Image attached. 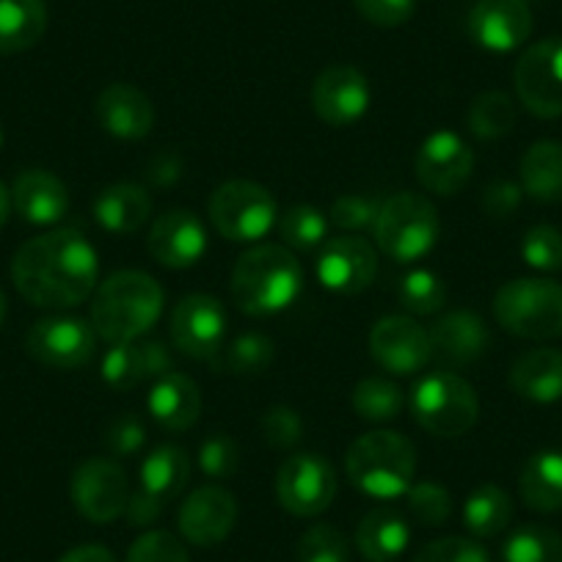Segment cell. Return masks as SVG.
Segmentation results:
<instances>
[{"label":"cell","instance_id":"obj_1","mask_svg":"<svg viewBox=\"0 0 562 562\" xmlns=\"http://www.w3.org/2000/svg\"><path fill=\"white\" fill-rule=\"evenodd\" d=\"M97 254L75 229H53L23 243L12 259V281L29 304L72 310L97 288Z\"/></svg>","mask_w":562,"mask_h":562},{"label":"cell","instance_id":"obj_2","mask_svg":"<svg viewBox=\"0 0 562 562\" xmlns=\"http://www.w3.org/2000/svg\"><path fill=\"white\" fill-rule=\"evenodd\" d=\"M304 293V270L284 246H254L232 270V301L251 317L284 312Z\"/></svg>","mask_w":562,"mask_h":562},{"label":"cell","instance_id":"obj_3","mask_svg":"<svg viewBox=\"0 0 562 562\" xmlns=\"http://www.w3.org/2000/svg\"><path fill=\"white\" fill-rule=\"evenodd\" d=\"M164 312V290L149 273L119 270L94 293L91 326L105 342H138Z\"/></svg>","mask_w":562,"mask_h":562},{"label":"cell","instance_id":"obj_4","mask_svg":"<svg viewBox=\"0 0 562 562\" xmlns=\"http://www.w3.org/2000/svg\"><path fill=\"white\" fill-rule=\"evenodd\" d=\"M348 480L372 499H397L408 494L416 474V450L403 434L372 430L359 436L345 456Z\"/></svg>","mask_w":562,"mask_h":562},{"label":"cell","instance_id":"obj_5","mask_svg":"<svg viewBox=\"0 0 562 562\" xmlns=\"http://www.w3.org/2000/svg\"><path fill=\"white\" fill-rule=\"evenodd\" d=\"M411 414L436 439H458L474 428L480 400L472 383L458 372H430L411 392Z\"/></svg>","mask_w":562,"mask_h":562},{"label":"cell","instance_id":"obj_6","mask_svg":"<svg viewBox=\"0 0 562 562\" xmlns=\"http://www.w3.org/2000/svg\"><path fill=\"white\" fill-rule=\"evenodd\" d=\"M494 317L521 339L562 337V284L551 279H513L494 295Z\"/></svg>","mask_w":562,"mask_h":562},{"label":"cell","instance_id":"obj_7","mask_svg":"<svg viewBox=\"0 0 562 562\" xmlns=\"http://www.w3.org/2000/svg\"><path fill=\"white\" fill-rule=\"evenodd\" d=\"M375 243L389 259L400 265L428 257L439 243V213L434 202L419 193H394L381 204L375 221Z\"/></svg>","mask_w":562,"mask_h":562},{"label":"cell","instance_id":"obj_8","mask_svg":"<svg viewBox=\"0 0 562 562\" xmlns=\"http://www.w3.org/2000/svg\"><path fill=\"white\" fill-rule=\"evenodd\" d=\"M210 221L221 237L232 243H254L276 224V199L251 180H229L210 196Z\"/></svg>","mask_w":562,"mask_h":562},{"label":"cell","instance_id":"obj_9","mask_svg":"<svg viewBox=\"0 0 562 562\" xmlns=\"http://www.w3.org/2000/svg\"><path fill=\"white\" fill-rule=\"evenodd\" d=\"M279 505L299 518H315L331 507L337 496V472L317 452H299L281 463L276 474Z\"/></svg>","mask_w":562,"mask_h":562},{"label":"cell","instance_id":"obj_10","mask_svg":"<svg viewBox=\"0 0 562 562\" xmlns=\"http://www.w3.org/2000/svg\"><path fill=\"white\" fill-rule=\"evenodd\" d=\"M516 94L521 105L538 119L562 116V40L535 42L518 58L513 72Z\"/></svg>","mask_w":562,"mask_h":562},{"label":"cell","instance_id":"obj_11","mask_svg":"<svg viewBox=\"0 0 562 562\" xmlns=\"http://www.w3.org/2000/svg\"><path fill=\"white\" fill-rule=\"evenodd\" d=\"M72 505L86 521L111 524L124 516L130 502L127 472L111 458H89L72 474Z\"/></svg>","mask_w":562,"mask_h":562},{"label":"cell","instance_id":"obj_12","mask_svg":"<svg viewBox=\"0 0 562 562\" xmlns=\"http://www.w3.org/2000/svg\"><path fill=\"white\" fill-rule=\"evenodd\" d=\"M25 350L50 370H78L97 353V331L80 317H45L31 326Z\"/></svg>","mask_w":562,"mask_h":562},{"label":"cell","instance_id":"obj_13","mask_svg":"<svg viewBox=\"0 0 562 562\" xmlns=\"http://www.w3.org/2000/svg\"><path fill=\"white\" fill-rule=\"evenodd\" d=\"M171 342L191 359L210 361L224 348L226 312L218 299L204 293L186 295L171 312Z\"/></svg>","mask_w":562,"mask_h":562},{"label":"cell","instance_id":"obj_14","mask_svg":"<svg viewBox=\"0 0 562 562\" xmlns=\"http://www.w3.org/2000/svg\"><path fill=\"white\" fill-rule=\"evenodd\" d=\"M416 180L436 196H452L469 182L474 171V153L461 135L441 130L425 138L414 158Z\"/></svg>","mask_w":562,"mask_h":562},{"label":"cell","instance_id":"obj_15","mask_svg":"<svg viewBox=\"0 0 562 562\" xmlns=\"http://www.w3.org/2000/svg\"><path fill=\"white\" fill-rule=\"evenodd\" d=\"M370 353L375 364L392 375H414L434 359V345L430 331H425L414 317L389 315L372 326Z\"/></svg>","mask_w":562,"mask_h":562},{"label":"cell","instance_id":"obj_16","mask_svg":"<svg viewBox=\"0 0 562 562\" xmlns=\"http://www.w3.org/2000/svg\"><path fill=\"white\" fill-rule=\"evenodd\" d=\"M317 279L337 295H359L370 288L378 273V254L370 240L359 235L334 237L317 254Z\"/></svg>","mask_w":562,"mask_h":562},{"label":"cell","instance_id":"obj_17","mask_svg":"<svg viewBox=\"0 0 562 562\" xmlns=\"http://www.w3.org/2000/svg\"><path fill=\"white\" fill-rule=\"evenodd\" d=\"M370 83L364 75L348 64H337L317 75L312 86V108L321 122L331 127H348L359 122L370 108Z\"/></svg>","mask_w":562,"mask_h":562},{"label":"cell","instance_id":"obj_18","mask_svg":"<svg viewBox=\"0 0 562 562\" xmlns=\"http://www.w3.org/2000/svg\"><path fill=\"white\" fill-rule=\"evenodd\" d=\"M177 524L188 543L202 549L224 543L237 524L235 496L221 485H202L182 502Z\"/></svg>","mask_w":562,"mask_h":562},{"label":"cell","instance_id":"obj_19","mask_svg":"<svg viewBox=\"0 0 562 562\" xmlns=\"http://www.w3.org/2000/svg\"><path fill=\"white\" fill-rule=\"evenodd\" d=\"M532 34L527 0H477L469 14V36L491 53L518 50Z\"/></svg>","mask_w":562,"mask_h":562},{"label":"cell","instance_id":"obj_20","mask_svg":"<svg viewBox=\"0 0 562 562\" xmlns=\"http://www.w3.org/2000/svg\"><path fill=\"white\" fill-rule=\"evenodd\" d=\"M147 248L164 268H191L207 248V232L191 210H169L155 218Z\"/></svg>","mask_w":562,"mask_h":562},{"label":"cell","instance_id":"obj_21","mask_svg":"<svg viewBox=\"0 0 562 562\" xmlns=\"http://www.w3.org/2000/svg\"><path fill=\"white\" fill-rule=\"evenodd\" d=\"M434 356L447 370H461L483 359L491 348V331L474 312H450L430 328Z\"/></svg>","mask_w":562,"mask_h":562},{"label":"cell","instance_id":"obj_22","mask_svg":"<svg viewBox=\"0 0 562 562\" xmlns=\"http://www.w3.org/2000/svg\"><path fill=\"white\" fill-rule=\"evenodd\" d=\"M97 122L102 130L124 140H138L153 133L155 108L153 100L130 83H113L97 97Z\"/></svg>","mask_w":562,"mask_h":562},{"label":"cell","instance_id":"obj_23","mask_svg":"<svg viewBox=\"0 0 562 562\" xmlns=\"http://www.w3.org/2000/svg\"><path fill=\"white\" fill-rule=\"evenodd\" d=\"M12 207L29 224L53 226L67 215L69 193L56 175L45 169H29L14 180Z\"/></svg>","mask_w":562,"mask_h":562},{"label":"cell","instance_id":"obj_24","mask_svg":"<svg viewBox=\"0 0 562 562\" xmlns=\"http://www.w3.org/2000/svg\"><path fill=\"white\" fill-rule=\"evenodd\" d=\"M147 408L164 430L186 434L196 425L199 414H202V392L182 372H166L155 381L147 397Z\"/></svg>","mask_w":562,"mask_h":562},{"label":"cell","instance_id":"obj_25","mask_svg":"<svg viewBox=\"0 0 562 562\" xmlns=\"http://www.w3.org/2000/svg\"><path fill=\"white\" fill-rule=\"evenodd\" d=\"M510 389L532 403L562 400V350L535 348L518 356L510 367Z\"/></svg>","mask_w":562,"mask_h":562},{"label":"cell","instance_id":"obj_26","mask_svg":"<svg viewBox=\"0 0 562 562\" xmlns=\"http://www.w3.org/2000/svg\"><path fill=\"white\" fill-rule=\"evenodd\" d=\"M153 215V196L144 186L116 182L108 186L94 202V221L113 235H133Z\"/></svg>","mask_w":562,"mask_h":562},{"label":"cell","instance_id":"obj_27","mask_svg":"<svg viewBox=\"0 0 562 562\" xmlns=\"http://www.w3.org/2000/svg\"><path fill=\"white\" fill-rule=\"evenodd\" d=\"M411 543V527L392 507L370 510L356 527V546L367 562H394Z\"/></svg>","mask_w":562,"mask_h":562},{"label":"cell","instance_id":"obj_28","mask_svg":"<svg viewBox=\"0 0 562 562\" xmlns=\"http://www.w3.org/2000/svg\"><path fill=\"white\" fill-rule=\"evenodd\" d=\"M191 477V458L182 447H155L140 463V491L158 499L160 505L177 499Z\"/></svg>","mask_w":562,"mask_h":562},{"label":"cell","instance_id":"obj_29","mask_svg":"<svg viewBox=\"0 0 562 562\" xmlns=\"http://www.w3.org/2000/svg\"><path fill=\"white\" fill-rule=\"evenodd\" d=\"M45 29V0H0V56L31 50Z\"/></svg>","mask_w":562,"mask_h":562},{"label":"cell","instance_id":"obj_30","mask_svg":"<svg viewBox=\"0 0 562 562\" xmlns=\"http://www.w3.org/2000/svg\"><path fill=\"white\" fill-rule=\"evenodd\" d=\"M521 188L540 204L562 202V144L538 140L521 158Z\"/></svg>","mask_w":562,"mask_h":562},{"label":"cell","instance_id":"obj_31","mask_svg":"<svg viewBox=\"0 0 562 562\" xmlns=\"http://www.w3.org/2000/svg\"><path fill=\"white\" fill-rule=\"evenodd\" d=\"M518 491L529 510H562V452H535L521 469Z\"/></svg>","mask_w":562,"mask_h":562},{"label":"cell","instance_id":"obj_32","mask_svg":"<svg viewBox=\"0 0 562 562\" xmlns=\"http://www.w3.org/2000/svg\"><path fill=\"white\" fill-rule=\"evenodd\" d=\"M513 521V499L499 485L485 483L469 494L463 505V524L474 538H496Z\"/></svg>","mask_w":562,"mask_h":562},{"label":"cell","instance_id":"obj_33","mask_svg":"<svg viewBox=\"0 0 562 562\" xmlns=\"http://www.w3.org/2000/svg\"><path fill=\"white\" fill-rule=\"evenodd\" d=\"M502 562H562V535L543 524H524L502 546Z\"/></svg>","mask_w":562,"mask_h":562},{"label":"cell","instance_id":"obj_34","mask_svg":"<svg viewBox=\"0 0 562 562\" xmlns=\"http://www.w3.org/2000/svg\"><path fill=\"white\" fill-rule=\"evenodd\" d=\"M467 122L480 140H496L516 127V105L505 91H485L469 105Z\"/></svg>","mask_w":562,"mask_h":562},{"label":"cell","instance_id":"obj_35","mask_svg":"<svg viewBox=\"0 0 562 562\" xmlns=\"http://www.w3.org/2000/svg\"><path fill=\"white\" fill-rule=\"evenodd\" d=\"M326 232V215L317 207H312V204H293L279 218L281 246L290 248V251H312V248L323 246Z\"/></svg>","mask_w":562,"mask_h":562},{"label":"cell","instance_id":"obj_36","mask_svg":"<svg viewBox=\"0 0 562 562\" xmlns=\"http://www.w3.org/2000/svg\"><path fill=\"white\" fill-rule=\"evenodd\" d=\"M403 389L386 378H364L353 389V411L367 422H392L403 414Z\"/></svg>","mask_w":562,"mask_h":562},{"label":"cell","instance_id":"obj_37","mask_svg":"<svg viewBox=\"0 0 562 562\" xmlns=\"http://www.w3.org/2000/svg\"><path fill=\"white\" fill-rule=\"evenodd\" d=\"M397 299L414 315H436L447 304V288L439 273L419 268L400 279Z\"/></svg>","mask_w":562,"mask_h":562},{"label":"cell","instance_id":"obj_38","mask_svg":"<svg viewBox=\"0 0 562 562\" xmlns=\"http://www.w3.org/2000/svg\"><path fill=\"white\" fill-rule=\"evenodd\" d=\"M276 348L265 334H240L237 339H232L229 348H226L224 364L226 370H232L235 375H259V372L268 370L273 364Z\"/></svg>","mask_w":562,"mask_h":562},{"label":"cell","instance_id":"obj_39","mask_svg":"<svg viewBox=\"0 0 562 562\" xmlns=\"http://www.w3.org/2000/svg\"><path fill=\"white\" fill-rule=\"evenodd\" d=\"M100 375L102 381L111 389H116V392H127V389L138 386L140 381H147L138 342L111 345V350H108L105 359H102Z\"/></svg>","mask_w":562,"mask_h":562},{"label":"cell","instance_id":"obj_40","mask_svg":"<svg viewBox=\"0 0 562 562\" xmlns=\"http://www.w3.org/2000/svg\"><path fill=\"white\" fill-rule=\"evenodd\" d=\"M408 513L422 527H441L452 516V496L445 485L439 483H416L411 485L408 494Z\"/></svg>","mask_w":562,"mask_h":562},{"label":"cell","instance_id":"obj_41","mask_svg":"<svg viewBox=\"0 0 562 562\" xmlns=\"http://www.w3.org/2000/svg\"><path fill=\"white\" fill-rule=\"evenodd\" d=\"M299 562H350V546L331 524H315L299 540Z\"/></svg>","mask_w":562,"mask_h":562},{"label":"cell","instance_id":"obj_42","mask_svg":"<svg viewBox=\"0 0 562 562\" xmlns=\"http://www.w3.org/2000/svg\"><path fill=\"white\" fill-rule=\"evenodd\" d=\"M521 257L529 268L543 273L562 270V232L549 224L532 226L521 240Z\"/></svg>","mask_w":562,"mask_h":562},{"label":"cell","instance_id":"obj_43","mask_svg":"<svg viewBox=\"0 0 562 562\" xmlns=\"http://www.w3.org/2000/svg\"><path fill=\"white\" fill-rule=\"evenodd\" d=\"M259 430L273 450H290L304 436V422H301L299 411H293L290 405H273L259 419Z\"/></svg>","mask_w":562,"mask_h":562},{"label":"cell","instance_id":"obj_44","mask_svg":"<svg viewBox=\"0 0 562 562\" xmlns=\"http://www.w3.org/2000/svg\"><path fill=\"white\" fill-rule=\"evenodd\" d=\"M127 562H188V551L171 532L149 529L130 546Z\"/></svg>","mask_w":562,"mask_h":562},{"label":"cell","instance_id":"obj_45","mask_svg":"<svg viewBox=\"0 0 562 562\" xmlns=\"http://www.w3.org/2000/svg\"><path fill=\"white\" fill-rule=\"evenodd\" d=\"M381 204L375 196H359V193H345L337 202L331 204V224L337 229L348 232H361L375 226L378 213H381Z\"/></svg>","mask_w":562,"mask_h":562},{"label":"cell","instance_id":"obj_46","mask_svg":"<svg viewBox=\"0 0 562 562\" xmlns=\"http://www.w3.org/2000/svg\"><path fill=\"white\" fill-rule=\"evenodd\" d=\"M199 467L207 477L226 480L237 472L240 467V447L229 439L226 434H215L210 439H204V445L199 447Z\"/></svg>","mask_w":562,"mask_h":562},{"label":"cell","instance_id":"obj_47","mask_svg":"<svg viewBox=\"0 0 562 562\" xmlns=\"http://www.w3.org/2000/svg\"><path fill=\"white\" fill-rule=\"evenodd\" d=\"M414 562H491L488 551L469 538H439L422 546Z\"/></svg>","mask_w":562,"mask_h":562},{"label":"cell","instance_id":"obj_48","mask_svg":"<svg viewBox=\"0 0 562 562\" xmlns=\"http://www.w3.org/2000/svg\"><path fill=\"white\" fill-rule=\"evenodd\" d=\"M102 441H105L108 452H111L113 458H124V456H135V452L144 447L147 434H144V425H140L138 416L119 414L116 419H111L105 425Z\"/></svg>","mask_w":562,"mask_h":562},{"label":"cell","instance_id":"obj_49","mask_svg":"<svg viewBox=\"0 0 562 562\" xmlns=\"http://www.w3.org/2000/svg\"><path fill=\"white\" fill-rule=\"evenodd\" d=\"M361 18L378 29H397L416 12V0H353Z\"/></svg>","mask_w":562,"mask_h":562},{"label":"cell","instance_id":"obj_50","mask_svg":"<svg viewBox=\"0 0 562 562\" xmlns=\"http://www.w3.org/2000/svg\"><path fill=\"white\" fill-rule=\"evenodd\" d=\"M524 199V188L510 180H494L483 193V210L491 218H510Z\"/></svg>","mask_w":562,"mask_h":562},{"label":"cell","instance_id":"obj_51","mask_svg":"<svg viewBox=\"0 0 562 562\" xmlns=\"http://www.w3.org/2000/svg\"><path fill=\"white\" fill-rule=\"evenodd\" d=\"M166 505H160L158 499H153L149 494H144V491H135V494H130V502H127V510H124V518H127L130 527H149V524H155L160 518V513H164Z\"/></svg>","mask_w":562,"mask_h":562},{"label":"cell","instance_id":"obj_52","mask_svg":"<svg viewBox=\"0 0 562 562\" xmlns=\"http://www.w3.org/2000/svg\"><path fill=\"white\" fill-rule=\"evenodd\" d=\"M138 348L147 378H160L166 375V372H171L175 359H171L169 348H166L164 342H158V339H144V342H138Z\"/></svg>","mask_w":562,"mask_h":562},{"label":"cell","instance_id":"obj_53","mask_svg":"<svg viewBox=\"0 0 562 562\" xmlns=\"http://www.w3.org/2000/svg\"><path fill=\"white\" fill-rule=\"evenodd\" d=\"M58 562H116V557H113V551L105 549V546L83 543L69 549Z\"/></svg>","mask_w":562,"mask_h":562},{"label":"cell","instance_id":"obj_54","mask_svg":"<svg viewBox=\"0 0 562 562\" xmlns=\"http://www.w3.org/2000/svg\"><path fill=\"white\" fill-rule=\"evenodd\" d=\"M9 213H12V191L0 182V229L7 226Z\"/></svg>","mask_w":562,"mask_h":562},{"label":"cell","instance_id":"obj_55","mask_svg":"<svg viewBox=\"0 0 562 562\" xmlns=\"http://www.w3.org/2000/svg\"><path fill=\"white\" fill-rule=\"evenodd\" d=\"M177 169H180V166H175V169H171V166H166L164 171H171V175H175V177H180V171H177ZM158 175H160V171H155V164L149 166V169H147V177H153V180H155V177H158Z\"/></svg>","mask_w":562,"mask_h":562},{"label":"cell","instance_id":"obj_56","mask_svg":"<svg viewBox=\"0 0 562 562\" xmlns=\"http://www.w3.org/2000/svg\"><path fill=\"white\" fill-rule=\"evenodd\" d=\"M7 312H9L7 295H3V290H0V326H3V321H7Z\"/></svg>","mask_w":562,"mask_h":562},{"label":"cell","instance_id":"obj_57","mask_svg":"<svg viewBox=\"0 0 562 562\" xmlns=\"http://www.w3.org/2000/svg\"><path fill=\"white\" fill-rule=\"evenodd\" d=\"M0 147H3V130H0Z\"/></svg>","mask_w":562,"mask_h":562}]
</instances>
